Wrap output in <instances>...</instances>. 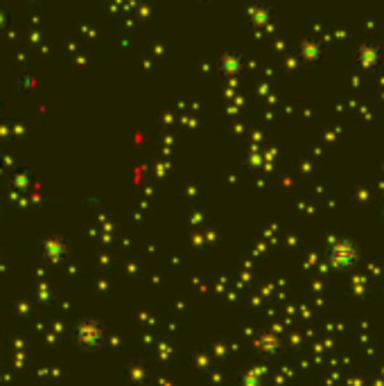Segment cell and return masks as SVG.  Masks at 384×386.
I'll return each instance as SVG.
<instances>
[{
  "label": "cell",
  "instance_id": "obj_2",
  "mask_svg": "<svg viewBox=\"0 0 384 386\" xmlns=\"http://www.w3.org/2000/svg\"><path fill=\"white\" fill-rule=\"evenodd\" d=\"M382 59H384V50L380 43H375V41H366L355 50V62L360 68H364V71H375V68H380Z\"/></svg>",
  "mask_w": 384,
  "mask_h": 386
},
{
  "label": "cell",
  "instance_id": "obj_1",
  "mask_svg": "<svg viewBox=\"0 0 384 386\" xmlns=\"http://www.w3.org/2000/svg\"><path fill=\"white\" fill-rule=\"evenodd\" d=\"M326 260L332 269H339V271L351 269L360 260V244L348 235L330 237V242L326 246Z\"/></svg>",
  "mask_w": 384,
  "mask_h": 386
},
{
  "label": "cell",
  "instance_id": "obj_4",
  "mask_svg": "<svg viewBox=\"0 0 384 386\" xmlns=\"http://www.w3.org/2000/svg\"><path fill=\"white\" fill-rule=\"evenodd\" d=\"M278 346H280V339L274 332H262L260 337L255 339V348H258L262 355H274Z\"/></svg>",
  "mask_w": 384,
  "mask_h": 386
},
{
  "label": "cell",
  "instance_id": "obj_3",
  "mask_svg": "<svg viewBox=\"0 0 384 386\" xmlns=\"http://www.w3.org/2000/svg\"><path fill=\"white\" fill-rule=\"evenodd\" d=\"M75 339L82 348H98L104 341V328L98 321H82L75 328Z\"/></svg>",
  "mask_w": 384,
  "mask_h": 386
}]
</instances>
